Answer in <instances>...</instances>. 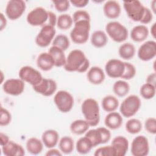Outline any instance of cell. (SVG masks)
Listing matches in <instances>:
<instances>
[{
  "mask_svg": "<svg viewBox=\"0 0 156 156\" xmlns=\"http://www.w3.org/2000/svg\"><path fill=\"white\" fill-rule=\"evenodd\" d=\"M90 67V61L80 49H73L68 55L64 69L69 72L85 73Z\"/></svg>",
  "mask_w": 156,
  "mask_h": 156,
  "instance_id": "1",
  "label": "cell"
},
{
  "mask_svg": "<svg viewBox=\"0 0 156 156\" xmlns=\"http://www.w3.org/2000/svg\"><path fill=\"white\" fill-rule=\"evenodd\" d=\"M81 111L85 120L90 126H96L100 121V109L98 102L93 98L83 101L81 105Z\"/></svg>",
  "mask_w": 156,
  "mask_h": 156,
  "instance_id": "2",
  "label": "cell"
},
{
  "mask_svg": "<svg viewBox=\"0 0 156 156\" xmlns=\"http://www.w3.org/2000/svg\"><path fill=\"white\" fill-rule=\"evenodd\" d=\"M74 24V27L70 32L71 40L76 44L85 43L90 35V21H79Z\"/></svg>",
  "mask_w": 156,
  "mask_h": 156,
  "instance_id": "3",
  "label": "cell"
},
{
  "mask_svg": "<svg viewBox=\"0 0 156 156\" xmlns=\"http://www.w3.org/2000/svg\"><path fill=\"white\" fill-rule=\"evenodd\" d=\"M123 7L128 17L135 22L141 21L146 9V7L138 0L123 1Z\"/></svg>",
  "mask_w": 156,
  "mask_h": 156,
  "instance_id": "4",
  "label": "cell"
},
{
  "mask_svg": "<svg viewBox=\"0 0 156 156\" xmlns=\"http://www.w3.org/2000/svg\"><path fill=\"white\" fill-rule=\"evenodd\" d=\"M105 30L112 40L117 43L124 41L129 35L127 29L121 23L116 21L108 23L105 26Z\"/></svg>",
  "mask_w": 156,
  "mask_h": 156,
  "instance_id": "5",
  "label": "cell"
},
{
  "mask_svg": "<svg viewBox=\"0 0 156 156\" xmlns=\"http://www.w3.org/2000/svg\"><path fill=\"white\" fill-rule=\"evenodd\" d=\"M141 104L140 98L135 94H131L126 98L121 104L120 113L124 117H132L138 112Z\"/></svg>",
  "mask_w": 156,
  "mask_h": 156,
  "instance_id": "6",
  "label": "cell"
},
{
  "mask_svg": "<svg viewBox=\"0 0 156 156\" xmlns=\"http://www.w3.org/2000/svg\"><path fill=\"white\" fill-rule=\"evenodd\" d=\"M85 136L90 140L93 146L95 147L108 142L111 138V132L107 128L101 127L88 130Z\"/></svg>",
  "mask_w": 156,
  "mask_h": 156,
  "instance_id": "7",
  "label": "cell"
},
{
  "mask_svg": "<svg viewBox=\"0 0 156 156\" xmlns=\"http://www.w3.org/2000/svg\"><path fill=\"white\" fill-rule=\"evenodd\" d=\"M54 102L59 111L62 113H68L72 110L74 101L69 92L60 90L54 95Z\"/></svg>",
  "mask_w": 156,
  "mask_h": 156,
  "instance_id": "8",
  "label": "cell"
},
{
  "mask_svg": "<svg viewBox=\"0 0 156 156\" xmlns=\"http://www.w3.org/2000/svg\"><path fill=\"white\" fill-rule=\"evenodd\" d=\"M20 79L24 82L29 83L32 87L38 85L43 79L41 74L30 66H24L19 71Z\"/></svg>",
  "mask_w": 156,
  "mask_h": 156,
  "instance_id": "9",
  "label": "cell"
},
{
  "mask_svg": "<svg viewBox=\"0 0 156 156\" xmlns=\"http://www.w3.org/2000/svg\"><path fill=\"white\" fill-rule=\"evenodd\" d=\"M48 20V11L41 7H37L28 13L26 20L32 26H44Z\"/></svg>",
  "mask_w": 156,
  "mask_h": 156,
  "instance_id": "10",
  "label": "cell"
},
{
  "mask_svg": "<svg viewBox=\"0 0 156 156\" xmlns=\"http://www.w3.org/2000/svg\"><path fill=\"white\" fill-rule=\"evenodd\" d=\"M56 30L54 26L45 24L42 26L39 33L35 37V43L41 48L48 46L52 42Z\"/></svg>",
  "mask_w": 156,
  "mask_h": 156,
  "instance_id": "11",
  "label": "cell"
},
{
  "mask_svg": "<svg viewBox=\"0 0 156 156\" xmlns=\"http://www.w3.org/2000/svg\"><path fill=\"white\" fill-rule=\"evenodd\" d=\"M26 5L23 0H10L5 7V15L11 20L20 18L26 10Z\"/></svg>",
  "mask_w": 156,
  "mask_h": 156,
  "instance_id": "12",
  "label": "cell"
},
{
  "mask_svg": "<svg viewBox=\"0 0 156 156\" xmlns=\"http://www.w3.org/2000/svg\"><path fill=\"white\" fill-rule=\"evenodd\" d=\"M131 154L133 156H145L149 154V144L147 138L144 135L135 137L131 144Z\"/></svg>",
  "mask_w": 156,
  "mask_h": 156,
  "instance_id": "13",
  "label": "cell"
},
{
  "mask_svg": "<svg viewBox=\"0 0 156 156\" xmlns=\"http://www.w3.org/2000/svg\"><path fill=\"white\" fill-rule=\"evenodd\" d=\"M125 68L124 62L119 59L109 60L105 65V71L107 76L111 78H121Z\"/></svg>",
  "mask_w": 156,
  "mask_h": 156,
  "instance_id": "14",
  "label": "cell"
},
{
  "mask_svg": "<svg viewBox=\"0 0 156 156\" xmlns=\"http://www.w3.org/2000/svg\"><path fill=\"white\" fill-rule=\"evenodd\" d=\"M25 88L24 82L21 79H9L2 85L3 91L7 94L18 96L22 94Z\"/></svg>",
  "mask_w": 156,
  "mask_h": 156,
  "instance_id": "15",
  "label": "cell"
},
{
  "mask_svg": "<svg viewBox=\"0 0 156 156\" xmlns=\"http://www.w3.org/2000/svg\"><path fill=\"white\" fill-rule=\"evenodd\" d=\"M137 54L138 58L144 62L153 59L156 55V42L153 40L144 42L138 48Z\"/></svg>",
  "mask_w": 156,
  "mask_h": 156,
  "instance_id": "16",
  "label": "cell"
},
{
  "mask_svg": "<svg viewBox=\"0 0 156 156\" xmlns=\"http://www.w3.org/2000/svg\"><path fill=\"white\" fill-rule=\"evenodd\" d=\"M32 87L34 90L38 94L44 96H51L55 93L57 88V84L53 79L43 77L38 85Z\"/></svg>",
  "mask_w": 156,
  "mask_h": 156,
  "instance_id": "17",
  "label": "cell"
},
{
  "mask_svg": "<svg viewBox=\"0 0 156 156\" xmlns=\"http://www.w3.org/2000/svg\"><path fill=\"white\" fill-rule=\"evenodd\" d=\"M111 145L114 149L115 156H124L129 149V141L124 136L115 137Z\"/></svg>",
  "mask_w": 156,
  "mask_h": 156,
  "instance_id": "18",
  "label": "cell"
},
{
  "mask_svg": "<svg viewBox=\"0 0 156 156\" xmlns=\"http://www.w3.org/2000/svg\"><path fill=\"white\" fill-rule=\"evenodd\" d=\"M104 13L110 19H116L121 14V8L120 4L116 1H107L103 6Z\"/></svg>",
  "mask_w": 156,
  "mask_h": 156,
  "instance_id": "19",
  "label": "cell"
},
{
  "mask_svg": "<svg viewBox=\"0 0 156 156\" xmlns=\"http://www.w3.org/2000/svg\"><path fill=\"white\" fill-rule=\"evenodd\" d=\"M2 152L5 156H23L25 155L23 146L11 140L2 146Z\"/></svg>",
  "mask_w": 156,
  "mask_h": 156,
  "instance_id": "20",
  "label": "cell"
},
{
  "mask_svg": "<svg viewBox=\"0 0 156 156\" xmlns=\"http://www.w3.org/2000/svg\"><path fill=\"white\" fill-rule=\"evenodd\" d=\"M37 65L42 71H48L55 66V62L52 55L48 52H44L38 55L37 58Z\"/></svg>",
  "mask_w": 156,
  "mask_h": 156,
  "instance_id": "21",
  "label": "cell"
},
{
  "mask_svg": "<svg viewBox=\"0 0 156 156\" xmlns=\"http://www.w3.org/2000/svg\"><path fill=\"white\" fill-rule=\"evenodd\" d=\"M41 141L47 148H53L59 141V134L54 129L46 130L41 135Z\"/></svg>",
  "mask_w": 156,
  "mask_h": 156,
  "instance_id": "22",
  "label": "cell"
},
{
  "mask_svg": "<svg viewBox=\"0 0 156 156\" xmlns=\"http://www.w3.org/2000/svg\"><path fill=\"white\" fill-rule=\"evenodd\" d=\"M123 119L121 113L116 112L108 113L104 119L105 126L112 130L119 129L122 124Z\"/></svg>",
  "mask_w": 156,
  "mask_h": 156,
  "instance_id": "23",
  "label": "cell"
},
{
  "mask_svg": "<svg viewBox=\"0 0 156 156\" xmlns=\"http://www.w3.org/2000/svg\"><path fill=\"white\" fill-rule=\"evenodd\" d=\"M87 77L91 83L99 85L105 80V75L102 68L99 66H93L88 71Z\"/></svg>",
  "mask_w": 156,
  "mask_h": 156,
  "instance_id": "24",
  "label": "cell"
},
{
  "mask_svg": "<svg viewBox=\"0 0 156 156\" xmlns=\"http://www.w3.org/2000/svg\"><path fill=\"white\" fill-rule=\"evenodd\" d=\"M149 33V29L145 25H137L131 30L130 37L135 42H142L147 38Z\"/></svg>",
  "mask_w": 156,
  "mask_h": 156,
  "instance_id": "25",
  "label": "cell"
},
{
  "mask_svg": "<svg viewBox=\"0 0 156 156\" xmlns=\"http://www.w3.org/2000/svg\"><path fill=\"white\" fill-rule=\"evenodd\" d=\"M48 52L52 55L54 60L55 66L62 67L64 66L66 63V57L65 56L64 51L58 47L52 46L48 51Z\"/></svg>",
  "mask_w": 156,
  "mask_h": 156,
  "instance_id": "26",
  "label": "cell"
},
{
  "mask_svg": "<svg viewBox=\"0 0 156 156\" xmlns=\"http://www.w3.org/2000/svg\"><path fill=\"white\" fill-rule=\"evenodd\" d=\"M43 143L41 140L36 137L29 138L26 144L27 151L32 155H38L40 154L43 149Z\"/></svg>",
  "mask_w": 156,
  "mask_h": 156,
  "instance_id": "27",
  "label": "cell"
},
{
  "mask_svg": "<svg viewBox=\"0 0 156 156\" xmlns=\"http://www.w3.org/2000/svg\"><path fill=\"white\" fill-rule=\"evenodd\" d=\"M91 44L98 48L105 46L108 42V38L105 32L102 30H98L94 31L91 36Z\"/></svg>",
  "mask_w": 156,
  "mask_h": 156,
  "instance_id": "28",
  "label": "cell"
},
{
  "mask_svg": "<svg viewBox=\"0 0 156 156\" xmlns=\"http://www.w3.org/2000/svg\"><path fill=\"white\" fill-rule=\"evenodd\" d=\"M90 125L85 119H76L70 124V130L75 135H82L89 129Z\"/></svg>",
  "mask_w": 156,
  "mask_h": 156,
  "instance_id": "29",
  "label": "cell"
},
{
  "mask_svg": "<svg viewBox=\"0 0 156 156\" xmlns=\"http://www.w3.org/2000/svg\"><path fill=\"white\" fill-rule=\"evenodd\" d=\"M136 52L135 46L130 43H124L122 44L118 49V54L121 58L124 60L132 58Z\"/></svg>",
  "mask_w": 156,
  "mask_h": 156,
  "instance_id": "30",
  "label": "cell"
},
{
  "mask_svg": "<svg viewBox=\"0 0 156 156\" xmlns=\"http://www.w3.org/2000/svg\"><path fill=\"white\" fill-rule=\"evenodd\" d=\"M101 104L104 110L110 113L115 112L118 108L119 107V101L112 95H107L102 99Z\"/></svg>",
  "mask_w": 156,
  "mask_h": 156,
  "instance_id": "31",
  "label": "cell"
},
{
  "mask_svg": "<svg viewBox=\"0 0 156 156\" xmlns=\"http://www.w3.org/2000/svg\"><path fill=\"white\" fill-rule=\"evenodd\" d=\"M58 147L62 154H71L74 147V143L73 139L68 136H63L58 141Z\"/></svg>",
  "mask_w": 156,
  "mask_h": 156,
  "instance_id": "32",
  "label": "cell"
},
{
  "mask_svg": "<svg viewBox=\"0 0 156 156\" xmlns=\"http://www.w3.org/2000/svg\"><path fill=\"white\" fill-rule=\"evenodd\" d=\"M93 147L91 141L87 136L80 138L76 143V151L80 154H87L89 153Z\"/></svg>",
  "mask_w": 156,
  "mask_h": 156,
  "instance_id": "33",
  "label": "cell"
},
{
  "mask_svg": "<svg viewBox=\"0 0 156 156\" xmlns=\"http://www.w3.org/2000/svg\"><path fill=\"white\" fill-rule=\"evenodd\" d=\"M130 90L129 84L124 80L116 81L113 85V91L114 93L119 97L126 96Z\"/></svg>",
  "mask_w": 156,
  "mask_h": 156,
  "instance_id": "34",
  "label": "cell"
},
{
  "mask_svg": "<svg viewBox=\"0 0 156 156\" xmlns=\"http://www.w3.org/2000/svg\"><path fill=\"white\" fill-rule=\"evenodd\" d=\"M126 130L130 134L138 133L142 129L143 125L140 120L136 118H131L126 123Z\"/></svg>",
  "mask_w": 156,
  "mask_h": 156,
  "instance_id": "35",
  "label": "cell"
},
{
  "mask_svg": "<svg viewBox=\"0 0 156 156\" xmlns=\"http://www.w3.org/2000/svg\"><path fill=\"white\" fill-rule=\"evenodd\" d=\"M73 23V18L69 14H61L57 18V26L61 30H65L69 29L72 26Z\"/></svg>",
  "mask_w": 156,
  "mask_h": 156,
  "instance_id": "36",
  "label": "cell"
},
{
  "mask_svg": "<svg viewBox=\"0 0 156 156\" xmlns=\"http://www.w3.org/2000/svg\"><path fill=\"white\" fill-rule=\"evenodd\" d=\"M155 86L148 83H145L142 85L140 89V95L145 99H152L155 95Z\"/></svg>",
  "mask_w": 156,
  "mask_h": 156,
  "instance_id": "37",
  "label": "cell"
},
{
  "mask_svg": "<svg viewBox=\"0 0 156 156\" xmlns=\"http://www.w3.org/2000/svg\"><path fill=\"white\" fill-rule=\"evenodd\" d=\"M52 44V46L58 47L65 51L69 47L70 41L66 35L63 34H58L54 37Z\"/></svg>",
  "mask_w": 156,
  "mask_h": 156,
  "instance_id": "38",
  "label": "cell"
},
{
  "mask_svg": "<svg viewBox=\"0 0 156 156\" xmlns=\"http://www.w3.org/2000/svg\"><path fill=\"white\" fill-rule=\"evenodd\" d=\"M124 63L125 68L123 74L122 75L121 78H122L124 80H130L133 79L136 75V68L133 64L129 62H124Z\"/></svg>",
  "mask_w": 156,
  "mask_h": 156,
  "instance_id": "39",
  "label": "cell"
},
{
  "mask_svg": "<svg viewBox=\"0 0 156 156\" xmlns=\"http://www.w3.org/2000/svg\"><path fill=\"white\" fill-rule=\"evenodd\" d=\"M95 156H115L113 147L112 145L105 146L98 148L94 153Z\"/></svg>",
  "mask_w": 156,
  "mask_h": 156,
  "instance_id": "40",
  "label": "cell"
},
{
  "mask_svg": "<svg viewBox=\"0 0 156 156\" xmlns=\"http://www.w3.org/2000/svg\"><path fill=\"white\" fill-rule=\"evenodd\" d=\"M12 120V115L10 112L4 108L3 107H1V117L0 125L1 126H6L9 125Z\"/></svg>",
  "mask_w": 156,
  "mask_h": 156,
  "instance_id": "41",
  "label": "cell"
},
{
  "mask_svg": "<svg viewBox=\"0 0 156 156\" xmlns=\"http://www.w3.org/2000/svg\"><path fill=\"white\" fill-rule=\"evenodd\" d=\"M73 23H76L79 21H90V16L89 13L83 10H76L73 15Z\"/></svg>",
  "mask_w": 156,
  "mask_h": 156,
  "instance_id": "42",
  "label": "cell"
},
{
  "mask_svg": "<svg viewBox=\"0 0 156 156\" xmlns=\"http://www.w3.org/2000/svg\"><path fill=\"white\" fill-rule=\"evenodd\" d=\"M144 128L146 131L151 134L156 133V119L153 117L147 118L144 122Z\"/></svg>",
  "mask_w": 156,
  "mask_h": 156,
  "instance_id": "43",
  "label": "cell"
},
{
  "mask_svg": "<svg viewBox=\"0 0 156 156\" xmlns=\"http://www.w3.org/2000/svg\"><path fill=\"white\" fill-rule=\"evenodd\" d=\"M55 9L59 12H64L68 10L70 5V2L67 0L64 1H52Z\"/></svg>",
  "mask_w": 156,
  "mask_h": 156,
  "instance_id": "44",
  "label": "cell"
},
{
  "mask_svg": "<svg viewBox=\"0 0 156 156\" xmlns=\"http://www.w3.org/2000/svg\"><path fill=\"white\" fill-rule=\"evenodd\" d=\"M152 19H153V14H152L151 10H150L149 8L146 7L143 19L141 20V21H140V23L141 24H143V25L147 24L150 23L151 22V21L152 20Z\"/></svg>",
  "mask_w": 156,
  "mask_h": 156,
  "instance_id": "45",
  "label": "cell"
},
{
  "mask_svg": "<svg viewBox=\"0 0 156 156\" xmlns=\"http://www.w3.org/2000/svg\"><path fill=\"white\" fill-rule=\"evenodd\" d=\"M57 18L56 15L51 11H48V20L46 24H48L55 27V26L57 25Z\"/></svg>",
  "mask_w": 156,
  "mask_h": 156,
  "instance_id": "46",
  "label": "cell"
},
{
  "mask_svg": "<svg viewBox=\"0 0 156 156\" xmlns=\"http://www.w3.org/2000/svg\"><path fill=\"white\" fill-rule=\"evenodd\" d=\"M70 3L76 7H85L89 2L88 0H71L69 1Z\"/></svg>",
  "mask_w": 156,
  "mask_h": 156,
  "instance_id": "47",
  "label": "cell"
},
{
  "mask_svg": "<svg viewBox=\"0 0 156 156\" xmlns=\"http://www.w3.org/2000/svg\"><path fill=\"white\" fill-rule=\"evenodd\" d=\"M45 155L46 156H60L62 155V153L60 150L53 147L50 148V149L46 152Z\"/></svg>",
  "mask_w": 156,
  "mask_h": 156,
  "instance_id": "48",
  "label": "cell"
},
{
  "mask_svg": "<svg viewBox=\"0 0 156 156\" xmlns=\"http://www.w3.org/2000/svg\"><path fill=\"white\" fill-rule=\"evenodd\" d=\"M146 83L152 84L155 86L156 83V74L155 73H151L149 74L146 78Z\"/></svg>",
  "mask_w": 156,
  "mask_h": 156,
  "instance_id": "49",
  "label": "cell"
},
{
  "mask_svg": "<svg viewBox=\"0 0 156 156\" xmlns=\"http://www.w3.org/2000/svg\"><path fill=\"white\" fill-rule=\"evenodd\" d=\"M0 140H1L0 144L2 147L3 146L5 145L10 141V139L6 134H5L2 132H1L0 133Z\"/></svg>",
  "mask_w": 156,
  "mask_h": 156,
  "instance_id": "50",
  "label": "cell"
},
{
  "mask_svg": "<svg viewBox=\"0 0 156 156\" xmlns=\"http://www.w3.org/2000/svg\"><path fill=\"white\" fill-rule=\"evenodd\" d=\"M0 21H1V27H0V30H2L7 26V20L4 15L2 13H0Z\"/></svg>",
  "mask_w": 156,
  "mask_h": 156,
  "instance_id": "51",
  "label": "cell"
},
{
  "mask_svg": "<svg viewBox=\"0 0 156 156\" xmlns=\"http://www.w3.org/2000/svg\"><path fill=\"white\" fill-rule=\"evenodd\" d=\"M155 23H154L151 27V30H150V32L152 35V36L154 38H155Z\"/></svg>",
  "mask_w": 156,
  "mask_h": 156,
  "instance_id": "52",
  "label": "cell"
},
{
  "mask_svg": "<svg viewBox=\"0 0 156 156\" xmlns=\"http://www.w3.org/2000/svg\"><path fill=\"white\" fill-rule=\"evenodd\" d=\"M155 3H156V1L155 0H154L151 3V9L153 11V12L155 13ZM151 10V11H152Z\"/></svg>",
  "mask_w": 156,
  "mask_h": 156,
  "instance_id": "53",
  "label": "cell"
},
{
  "mask_svg": "<svg viewBox=\"0 0 156 156\" xmlns=\"http://www.w3.org/2000/svg\"><path fill=\"white\" fill-rule=\"evenodd\" d=\"M1 79H2V80H1V83H2V79H3V73H2V71H1Z\"/></svg>",
  "mask_w": 156,
  "mask_h": 156,
  "instance_id": "54",
  "label": "cell"
}]
</instances>
